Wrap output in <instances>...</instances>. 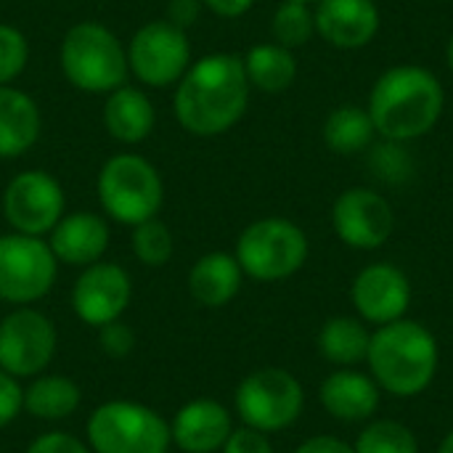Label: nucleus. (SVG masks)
<instances>
[{
  "mask_svg": "<svg viewBox=\"0 0 453 453\" xmlns=\"http://www.w3.org/2000/svg\"><path fill=\"white\" fill-rule=\"evenodd\" d=\"M250 88L244 58L234 53H210L191 64L178 80L175 117L191 135H220L244 117Z\"/></svg>",
  "mask_w": 453,
  "mask_h": 453,
  "instance_id": "obj_1",
  "label": "nucleus"
},
{
  "mask_svg": "<svg viewBox=\"0 0 453 453\" xmlns=\"http://www.w3.org/2000/svg\"><path fill=\"white\" fill-rule=\"evenodd\" d=\"M446 93L441 80L417 64L388 69L369 93V114L388 141H414L427 135L443 114Z\"/></svg>",
  "mask_w": 453,
  "mask_h": 453,
  "instance_id": "obj_2",
  "label": "nucleus"
},
{
  "mask_svg": "<svg viewBox=\"0 0 453 453\" xmlns=\"http://www.w3.org/2000/svg\"><path fill=\"white\" fill-rule=\"evenodd\" d=\"M366 361L382 390L398 398H411L425 393L435 380L438 342L422 324L398 319L372 334Z\"/></svg>",
  "mask_w": 453,
  "mask_h": 453,
  "instance_id": "obj_3",
  "label": "nucleus"
},
{
  "mask_svg": "<svg viewBox=\"0 0 453 453\" xmlns=\"http://www.w3.org/2000/svg\"><path fill=\"white\" fill-rule=\"evenodd\" d=\"M64 77L85 93H111L127 80V50L119 37L98 21L66 29L58 50Z\"/></svg>",
  "mask_w": 453,
  "mask_h": 453,
  "instance_id": "obj_4",
  "label": "nucleus"
},
{
  "mask_svg": "<svg viewBox=\"0 0 453 453\" xmlns=\"http://www.w3.org/2000/svg\"><path fill=\"white\" fill-rule=\"evenodd\" d=\"M85 443L93 453H167L173 435L157 409L138 401H106L88 417Z\"/></svg>",
  "mask_w": 453,
  "mask_h": 453,
  "instance_id": "obj_5",
  "label": "nucleus"
},
{
  "mask_svg": "<svg viewBox=\"0 0 453 453\" xmlns=\"http://www.w3.org/2000/svg\"><path fill=\"white\" fill-rule=\"evenodd\" d=\"M96 194L101 210L122 226L157 218L165 202L162 178L141 154H114L106 159L96 180Z\"/></svg>",
  "mask_w": 453,
  "mask_h": 453,
  "instance_id": "obj_6",
  "label": "nucleus"
},
{
  "mask_svg": "<svg viewBox=\"0 0 453 453\" xmlns=\"http://www.w3.org/2000/svg\"><path fill=\"white\" fill-rule=\"evenodd\" d=\"M234 257L244 276L255 281H281L305 265L308 236L287 218H263L242 231Z\"/></svg>",
  "mask_w": 453,
  "mask_h": 453,
  "instance_id": "obj_7",
  "label": "nucleus"
},
{
  "mask_svg": "<svg viewBox=\"0 0 453 453\" xmlns=\"http://www.w3.org/2000/svg\"><path fill=\"white\" fill-rule=\"evenodd\" d=\"M305 393L295 374L287 369H257L247 374L234 395L239 419L260 433H279L297 422L303 414Z\"/></svg>",
  "mask_w": 453,
  "mask_h": 453,
  "instance_id": "obj_8",
  "label": "nucleus"
},
{
  "mask_svg": "<svg viewBox=\"0 0 453 453\" xmlns=\"http://www.w3.org/2000/svg\"><path fill=\"white\" fill-rule=\"evenodd\" d=\"M58 273V260L42 236L5 234L0 236V303L32 305L42 300Z\"/></svg>",
  "mask_w": 453,
  "mask_h": 453,
  "instance_id": "obj_9",
  "label": "nucleus"
},
{
  "mask_svg": "<svg viewBox=\"0 0 453 453\" xmlns=\"http://www.w3.org/2000/svg\"><path fill=\"white\" fill-rule=\"evenodd\" d=\"M58 348L56 324L37 308L19 305L0 319V369L16 380L42 374Z\"/></svg>",
  "mask_w": 453,
  "mask_h": 453,
  "instance_id": "obj_10",
  "label": "nucleus"
},
{
  "mask_svg": "<svg viewBox=\"0 0 453 453\" xmlns=\"http://www.w3.org/2000/svg\"><path fill=\"white\" fill-rule=\"evenodd\" d=\"M191 45L186 29L167 19L143 24L127 45L130 72L149 88H167L178 82L191 66Z\"/></svg>",
  "mask_w": 453,
  "mask_h": 453,
  "instance_id": "obj_11",
  "label": "nucleus"
},
{
  "mask_svg": "<svg viewBox=\"0 0 453 453\" xmlns=\"http://www.w3.org/2000/svg\"><path fill=\"white\" fill-rule=\"evenodd\" d=\"M64 188L61 183L42 173L27 170L19 173L3 194V215L16 234L45 236L64 218Z\"/></svg>",
  "mask_w": 453,
  "mask_h": 453,
  "instance_id": "obj_12",
  "label": "nucleus"
},
{
  "mask_svg": "<svg viewBox=\"0 0 453 453\" xmlns=\"http://www.w3.org/2000/svg\"><path fill=\"white\" fill-rule=\"evenodd\" d=\"M130 300L133 281L127 271L106 260L85 265L72 287V311L82 324L93 329L119 321L122 313L130 308Z\"/></svg>",
  "mask_w": 453,
  "mask_h": 453,
  "instance_id": "obj_13",
  "label": "nucleus"
},
{
  "mask_svg": "<svg viewBox=\"0 0 453 453\" xmlns=\"http://www.w3.org/2000/svg\"><path fill=\"white\" fill-rule=\"evenodd\" d=\"M332 226L348 247L377 250L393 236L395 215L382 194L372 188H350L337 196L332 207Z\"/></svg>",
  "mask_w": 453,
  "mask_h": 453,
  "instance_id": "obj_14",
  "label": "nucleus"
},
{
  "mask_svg": "<svg viewBox=\"0 0 453 453\" xmlns=\"http://www.w3.org/2000/svg\"><path fill=\"white\" fill-rule=\"evenodd\" d=\"M350 295L356 311L377 326L403 319L411 305V284L406 273L390 263H374L364 268L356 276Z\"/></svg>",
  "mask_w": 453,
  "mask_h": 453,
  "instance_id": "obj_15",
  "label": "nucleus"
},
{
  "mask_svg": "<svg viewBox=\"0 0 453 453\" xmlns=\"http://www.w3.org/2000/svg\"><path fill=\"white\" fill-rule=\"evenodd\" d=\"M231 430H234L231 411L212 398H194L183 403L170 422L173 446H178L183 453L220 451Z\"/></svg>",
  "mask_w": 453,
  "mask_h": 453,
  "instance_id": "obj_16",
  "label": "nucleus"
},
{
  "mask_svg": "<svg viewBox=\"0 0 453 453\" xmlns=\"http://www.w3.org/2000/svg\"><path fill=\"white\" fill-rule=\"evenodd\" d=\"M316 32L334 48L356 50L380 32V8L374 0H319Z\"/></svg>",
  "mask_w": 453,
  "mask_h": 453,
  "instance_id": "obj_17",
  "label": "nucleus"
},
{
  "mask_svg": "<svg viewBox=\"0 0 453 453\" xmlns=\"http://www.w3.org/2000/svg\"><path fill=\"white\" fill-rule=\"evenodd\" d=\"M109 239H111V234H109V226L101 215L72 212V215H64L53 226L48 247L58 263L85 268V265L98 263L106 255Z\"/></svg>",
  "mask_w": 453,
  "mask_h": 453,
  "instance_id": "obj_18",
  "label": "nucleus"
},
{
  "mask_svg": "<svg viewBox=\"0 0 453 453\" xmlns=\"http://www.w3.org/2000/svg\"><path fill=\"white\" fill-rule=\"evenodd\" d=\"M42 130V114L35 98L19 88L0 85V157L13 159L27 154Z\"/></svg>",
  "mask_w": 453,
  "mask_h": 453,
  "instance_id": "obj_19",
  "label": "nucleus"
},
{
  "mask_svg": "<svg viewBox=\"0 0 453 453\" xmlns=\"http://www.w3.org/2000/svg\"><path fill=\"white\" fill-rule=\"evenodd\" d=\"M321 406L342 422H364L380 406V385L361 372H334L321 385Z\"/></svg>",
  "mask_w": 453,
  "mask_h": 453,
  "instance_id": "obj_20",
  "label": "nucleus"
},
{
  "mask_svg": "<svg viewBox=\"0 0 453 453\" xmlns=\"http://www.w3.org/2000/svg\"><path fill=\"white\" fill-rule=\"evenodd\" d=\"M244 271L228 252H207L188 271V295L204 308L228 305L242 289Z\"/></svg>",
  "mask_w": 453,
  "mask_h": 453,
  "instance_id": "obj_21",
  "label": "nucleus"
},
{
  "mask_svg": "<svg viewBox=\"0 0 453 453\" xmlns=\"http://www.w3.org/2000/svg\"><path fill=\"white\" fill-rule=\"evenodd\" d=\"M157 122L154 104L138 88L122 85L109 93L104 106V127L119 143H141L151 135Z\"/></svg>",
  "mask_w": 453,
  "mask_h": 453,
  "instance_id": "obj_22",
  "label": "nucleus"
},
{
  "mask_svg": "<svg viewBox=\"0 0 453 453\" xmlns=\"http://www.w3.org/2000/svg\"><path fill=\"white\" fill-rule=\"evenodd\" d=\"M82 403V390L72 377L64 374H37L24 388V414L40 422H64L77 414Z\"/></svg>",
  "mask_w": 453,
  "mask_h": 453,
  "instance_id": "obj_23",
  "label": "nucleus"
},
{
  "mask_svg": "<svg viewBox=\"0 0 453 453\" xmlns=\"http://www.w3.org/2000/svg\"><path fill=\"white\" fill-rule=\"evenodd\" d=\"M244 72L252 88L263 93H284L297 77V61L289 48L279 42H263L247 50Z\"/></svg>",
  "mask_w": 453,
  "mask_h": 453,
  "instance_id": "obj_24",
  "label": "nucleus"
},
{
  "mask_svg": "<svg viewBox=\"0 0 453 453\" xmlns=\"http://www.w3.org/2000/svg\"><path fill=\"white\" fill-rule=\"evenodd\" d=\"M374 135H377V127L372 122L369 109H361L353 104L337 106L324 122V143L334 154H342V157L366 151L374 143Z\"/></svg>",
  "mask_w": 453,
  "mask_h": 453,
  "instance_id": "obj_25",
  "label": "nucleus"
},
{
  "mask_svg": "<svg viewBox=\"0 0 453 453\" xmlns=\"http://www.w3.org/2000/svg\"><path fill=\"white\" fill-rule=\"evenodd\" d=\"M369 342H372V334L366 332V326L348 316L329 319L319 334L321 356L337 366H353L358 361H366Z\"/></svg>",
  "mask_w": 453,
  "mask_h": 453,
  "instance_id": "obj_26",
  "label": "nucleus"
},
{
  "mask_svg": "<svg viewBox=\"0 0 453 453\" xmlns=\"http://www.w3.org/2000/svg\"><path fill=\"white\" fill-rule=\"evenodd\" d=\"M173 252H175L173 231L159 218H149L133 226V255L138 257V263L149 268H162L165 263H170Z\"/></svg>",
  "mask_w": 453,
  "mask_h": 453,
  "instance_id": "obj_27",
  "label": "nucleus"
},
{
  "mask_svg": "<svg viewBox=\"0 0 453 453\" xmlns=\"http://www.w3.org/2000/svg\"><path fill=\"white\" fill-rule=\"evenodd\" d=\"M356 453H419L414 433L393 419L372 422L356 441Z\"/></svg>",
  "mask_w": 453,
  "mask_h": 453,
  "instance_id": "obj_28",
  "label": "nucleus"
},
{
  "mask_svg": "<svg viewBox=\"0 0 453 453\" xmlns=\"http://www.w3.org/2000/svg\"><path fill=\"white\" fill-rule=\"evenodd\" d=\"M273 37L279 45L284 48H300L305 45L313 32H316V19L313 11L308 8V3H297V0H281V5L273 13Z\"/></svg>",
  "mask_w": 453,
  "mask_h": 453,
  "instance_id": "obj_29",
  "label": "nucleus"
},
{
  "mask_svg": "<svg viewBox=\"0 0 453 453\" xmlns=\"http://www.w3.org/2000/svg\"><path fill=\"white\" fill-rule=\"evenodd\" d=\"M369 167L385 183H406L414 175V159L401 141H382L369 146Z\"/></svg>",
  "mask_w": 453,
  "mask_h": 453,
  "instance_id": "obj_30",
  "label": "nucleus"
},
{
  "mask_svg": "<svg viewBox=\"0 0 453 453\" xmlns=\"http://www.w3.org/2000/svg\"><path fill=\"white\" fill-rule=\"evenodd\" d=\"M29 58V42L21 29L11 24H0V85L13 82Z\"/></svg>",
  "mask_w": 453,
  "mask_h": 453,
  "instance_id": "obj_31",
  "label": "nucleus"
},
{
  "mask_svg": "<svg viewBox=\"0 0 453 453\" xmlns=\"http://www.w3.org/2000/svg\"><path fill=\"white\" fill-rule=\"evenodd\" d=\"M98 348L106 358H127L135 350V332L122 321L104 324L98 326Z\"/></svg>",
  "mask_w": 453,
  "mask_h": 453,
  "instance_id": "obj_32",
  "label": "nucleus"
},
{
  "mask_svg": "<svg viewBox=\"0 0 453 453\" xmlns=\"http://www.w3.org/2000/svg\"><path fill=\"white\" fill-rule=\"evenodd\" d=\"M24 411V388L21 382L0 369V430L13 425L19 414Z\"/></svg>",
  "mask_w": 453,
  "mask_h": 453,
  "instance_id": "obj_33",
  "label": "nucleus"
},
{
  "mask_svg": "<svg viewBox=\"0 0 453 453\" xmlns=\"http://www.w3.org/2000/svg\"><path fill=\"white\" fill-rule=\"evenodd\" d=\"M27 453H93L90 446L72 435V433H61V430H50V433H42L37 435L29 446Z\"/></svg>",
  "mask_w": 453,
  "mask_h": 453,
  "instance_id": "obj_34",
  "label": "nucleus"
},
{
  "mask_svg": "<svg viewBox=\"0 0 453 453\" xmlns=\"http://www.w3.org/2000/svg\"><path fill=\"white\" fill-rule=\"evenodd\" d=\"M220 453H273V446H271L265 433L244 425L239 430H231V435L223 443Z\"/></svg>",
  "mask_w": 453,
  "mask_h": 453,
  "instance_id": "obj_35",
  "label": "nucleus"
},
{
  "mask_svg": "<svg viewBox=\"0 0 453 453\" xmlns=\"http://www.w3.org/2000/svg\"><path fill=\"white\" fill-rule=\"evenodd\" d=\"M202 0H170L167 3V21L178 29H188L199 21Z\"/></svg>",
  "mask_w": 453,
  "mask_h": 453,
  "instance_id": "obj_36",
  "label": "nucleus"
},
{
  "mask_svg": "<svg viewBox=\"0 0 453 453\" xmlns=\"http://www.w3.org/2000/svg\"><path fill=\"white\" fill-rule=\"evenodd\" d=\"M295 453H356L345 441H337V438H329V435H316V438H308L303 446H297Z\"/></svg>",
  "mask_w": 453,
  "mask_h": 453,
  "instance_id": "obj_37",
  "label": "nucleus"
},
{
  "mask_svg": "<svg viewBox=\"0 0 453 453\" xmlns=\"http://www.w3.org/2000/svg\"><path fill=\"white\" fill-rule=\"evenodd\" d=\"M202 3L223 19H236V16L247 13L255 0H202Z\"/></svg>",
  "mask_w": 453,
  "mask_h": 453,
  "instance_id": "obj_38",
  "label": "nucleus"
},
{
  "mask_svg": "<svg viewBox=\"0 0 453 453\" xmlns=\"http://www.w3.org/2000/svg\"><path fill=\"white\" fill-rule=\"evenodd\" d=\"M438 453H453V430L446 435V441L441 443V451Z\"/></svg>",
  "mask_w": 453,
  "mask_h": 453,
  "instance_id": "obj_39",
  "label": "nucleus"
},
{
  "mask_svg": "<svg viewBox=\"0 0 453 453\" xmlns=\"http://www.w3.org/2000/svg\"><path fill=\"white\" fill-rule=\"evenodd\" d=\"M446 61H449V69L453 72V35L451 40H449V50H446Z\"/></svg>",
  "mask_w": 453,
  "mask_h": 453,
  "instance_id": "obj_40",
  "label": "nucleus"
},
{
  "mask_svg": "<svg viewBox=\"0 0 453 453\" xmlns=\"http://www.w3.org/2000/svg\"><path fill=\"white\" fill-rule=\"evenodd\" d=\"M297 3H311V0H297Z\"/></svg>",
  "mask_w": 453,
  "mask_h": 453,
  "instance_id": "obj_41",
  "label": "nucleus"
}]
</instances>
